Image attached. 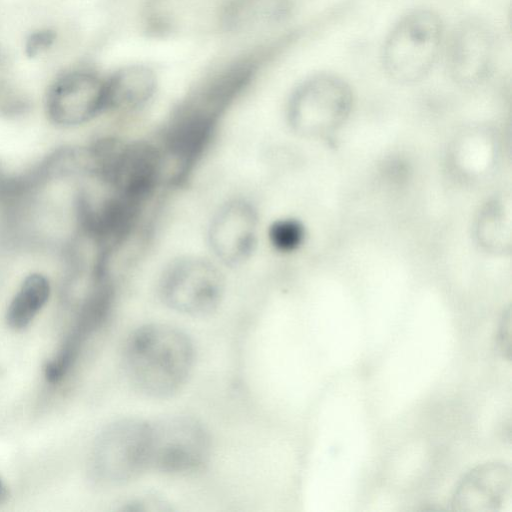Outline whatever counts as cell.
<instances>
[{
	"label": "cell",
	"instance_id": "obj_19",
	"mask_svg": "<svg viewBox=\"0 0 512 512\" xmlns=\"http://www.w3.org/2000/svg\"><path fill=\"white\" fill-rule=\"evenodd\" d=\"M169 509L164 500L153 496L136 498L126 504L124 508V510L128 511H166Z\"/></svg>",
	"mask_w": 512,
	"mask_h": 512
},
{
	"label": "cell",
	"instance_id": "obj_12",
	"mask_svg": "<svg viewBox=\"0 0 512 512\" xmlns=\"http://www.w3.org/2000/svg\"><path fill=\"white\" fill-rule=\"evenodd\" d=\"M156 77L146 66L133 65L105 80V111L131 112L143 107L154 95Z\"/></svg>",
	"mask_w": 512,
	"mask_h": 512
},
{
	"label": "cell",
	"instance_id": "obj_7",
	"mask_svg": "<svg viewBox=\"0 0 512 512\" xmlns=\"http://www.w3.org/2000/svg\"><path fill=\"white\" fill-rule=\"evenodd\" d=\"M211 451L205 426L186 415L150 421L149 470L182 475L200 470Z\"/></svg>",
	"mask_w": 512,
	"mask_h": 512
},
{
	"label": "cell",
	"instance_id": "obj_16",
	"mask_svg": "<svg viewBox=\"0 0 512 512\" xmlns=\"http://www.w3.org/2000/svg\"><path fill=\"white\" fill-rule=\"evenodd\" d=\"M494 143L491 137L479 131L465 133L455 144L453 163L459 173L468 177L484 173L494 158Z\"/></svg>",
	"mask_w": 512,
	"mask_h": 512
},
{
	"label": "cell",
	"instance_id": "obj_9",
	"mask_svg": "<svg viewBox=\"0 0 512 512\" xmlns=\"http://www.w3.org/2000/svg\"><path fill=\"white\" fill-rule=\"evenodd\" d=\"M46 109L58 125L85 123L105 111V80L85 70L68 72L50 87Z\"/></svg>",
	"mask_w": 512,
	"mask_h": 512
},
{
	"label": "cell",
	"instance_id": "obj_13",
	"mask_svg": "<svg viewBox=\"0 0 512 512\" xmlns=\"http://www.w3.org/2000/svg\"><path fill=\"white\" fill-rule=\"evenodd\" d=\"M511 202L497 196L488 200L475 219L474 237L479 247L493 255L511 250Z\"/></svg>",
	"mask_w": 512,
	"mask_h": 512
},
{
	"label": "cell",
	"instance_id": "obj_4",
	"mask_svg": "<svg viewBox=\"0 0 512 512\" xmlns=\"http://www.w3.org/2000/svg\"><path fill=\"white\" fill-rule=\"evenodd\" d=\"M352 106L353 93L343 79L332 74H318L294 91L287 108V120L297 135L322 139L345 124Z\"/></svg>",
	"mask_w": 512,
	"mask_h": 512
},
{
	"label": "cell",
	"instance_id": "obj_21",
	"mask_svg": "<svg viewBox=\"0 0 512 512\" xmlns=\"http://www.w3.org/2000/svg\"><path fill=\"white\" fill-rule=\"evenodd\" d=\"M7 497H8L7 487L0 478V505L6 501Z\"/></svg>",
	"mask_w": 512,
	"mask_h": 512
},
{
	"label": "cell",
	"instance_id": "obj_5",
	"mask_svg": "<svg viewBox=\"0 0 512 512\" xmlns=\"http://www.w3.org/2000/svg\"><path fill=\"white\" fill-rule=\"evenodd\" d=\"M150 421L128 417L106 426L92 450L91 467L101 483L119 486L149 470Z\"/></svg>",
	"mask_w": 512,
	"mask_h": 512
},
{
	"label": "cell",
	"instance_id": "obj_3",
	"mask_svg": "<svg viewBox=\"0 0 512 512\" xmlns=\"http://www.w3.org/2000/svg\"><path fill=\"white\" fill-rule=\"evenodd\" d=\"M442 34V22L433 11L420 9L405 15L389 32L382 48L387 75L401 84L424 78L437 59Z\"/></svg>",
	"mask_w": 512,
	"mask_h": 512
},
{
	"label": "cell",
	"instance_id": "obj_17",
	"mask_svg": "<svg viewBox=\"0 0 512 512\" xmlns=\"http://www.w3.org/2000/svg\"><path fill=\"white\" fill-rule=\"evenodd\" d=\"M306 230L303 223L295 218L275 220L268 229L271 246L281 253L297 251L304 243Z\"/></svg>",
	"mask_w": 512,
	"mask_h": 512
},
{
	"label": "cell",
	"instance_id": "obj_2",
	"mask_svg": "<svg viewBox=\"0 0 512 512\" xmlns=\"http://www.w3.org/2000/svg\"><path fill=\"white\" fill-rule=\"evenodd\" d=\"M89 156L93 170L111 191L141 205L160 185L166 168L162 149L143 140L103 139Z\"/></svg>",
	"mask_w": 512,
	"mask_h": 512
},
{
	"label": "cell",
	"instance_id": "obj_20",
	"mask_svg": "<svg viewBox=\"0 0 512 512\" xmlns=\"http://www.w3.org/2000/svg\"><path fill=\"white\" fill-rule=\"evenodd\" d=\"M51 36L49 33H40L37 34L35 37L31 40V46L30 48L32 51L41 49L45 47L49 41H51Z\"/></svg>",
	"mask_w": 512,
	"mask_h": 512
},
{
	"label": "cell",
	"instance_id": "obj_6",
	"mask_svg": "<svg viewBox=\"0 0 512 512\" xmlns=\"http://www.w3.org/2000/svg\"><path fill=\"white\" fill-rule=\"evenodd\" d=\"M225 290L222 272L199 256L179 257L164 269L158 283L161 301L171 310L205 317L221 304Z\"/></svg>",
	"mask_w": 512,
	"mask_h": 512
},
{
	"label": "cell",
	"instance_id": "obj_14",
	"mask_svg": "<svg viewBox=\"0 0 512 512\" xmlns=\"http://www.w3.org/2000/svg\"><path fill=\"white\" fill-rule=\"evenodd\" d=\"M290 10V0H230L221 22L229 31H249L283 21Z\"/></svg>",
	"mask_w": 512,
	"mask_h": 512
},
{
	"label": "cell",
	"instance_id": "obj_11",
	"mask_svg": "<svg viewBox=\"0 0 512 512\" xmlns=\"http://www.w3.org/2000/svg\"><path fill=\"white\" fill-rule=\"evenodd\" d=\"M511 470L499 462L480 465L458 484L452 509L468 512L498 511L511 487Z\"/></svg>",
	"mask_w": 512,
	"mask_h": 512
},
{
	"label": "cell",
	"instance_id": "obj_15",
	"mask_svg": "<svg viewBox=\"0 0 512 512\" xmlns=\"http://www.w3.org/2000/svg\"><path fill=\"white\" fill-rule=\"evenodd\" d=\"M50 291L49 280L44 275L27 276L8 306V326L14 330L26 328L48 301Z\"/></svg>",
	"mask_w": 512,
	"mask_h": 512
},
{
	"label": "cell",
	"instance_id": "obj_1",
	"mask_svg": "<svg viewBox=\"0 0 512 512\" xmlns=\"http://www.w3.org/2000/svg\"><path fill=\"white\" fill-rule=\"evenodd\" d=\"M195 349L182 330L162 323L135 329L124 348L130 382L151 398H168L179 392L193 370Z\"/></svg>",
	"mask_w": 512,
	"mask_h": 512
},
{
	"label": "cell",
	"instance_id": "obj_10",
	"mask_svg": "<svg viewBox=\"0 0 512 512\" xmlns=\"http://www.w3.org/2000/svg\"><path fill=\"white\" fill-rule=\"evenodd\" d=\"M493 38L488 28L477 20L460 24L449 49L450 75L458 84L472 87L488 75L493 60Z\"/></svg>",
	"mask_w": 512,
	"mask_h": 512
},
{
	"label": "cell",
	"instance_id": "obj_18",
	"mask_svg": "<svg viewBox=\"0 0 512 512\" xmlns=\"http://www.w3.org/2000/svg\"><path fill=\"white\" fill-rule=\"evenodd\" d=\"M497 349L502 357L511 359V308L509 307L502 316L497 334Z\"/></svg>",
	"mask_w": 512,
	"mask_h": 512
},
{
	"label": "cell",
	"instance_id": "obj_8",
	"mask_svg": "<svg viewBox=\"0 0 512 512\" xmlns=\"http://www.w3.org/2000/svg\"><path fill=\"white\" fill-rule=\"evenodd\" d=\"M258 225V212L250 201L229 200L218 209L209 225L212 252L227 266L244 263L256 247Z\"/></svg>",
	"mask_w": 512,
	"mask_h": 512
}]
</instances>
